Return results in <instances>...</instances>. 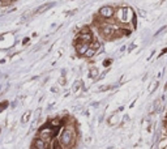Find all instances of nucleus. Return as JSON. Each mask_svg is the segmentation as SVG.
Listing matches in <instances>:
<instances>
[{"instance_id":"nucleus-9","label":"nucleus","mask_w":167,"mask_h":149,"mask_svg":"<svg viewBox=\"0 0 167 149\" xmlns=\"http://www.w3.org/2000/svg\"><path fill=\"white\" fill-rule=\"evenodd\" d=\"M50 126H51V127H60L61 126V120L59 119V118L52 119L51 122H50Z\"/></svg>"},{"instance_id":"nucleus-17","label":"nucleus","mask_w":167,"mask_h":149,"mask_svg":"<svg viewBox=\"0 0 167 149\" xmlns=\"http://www.w3.org/2000/svg\"><path fill=\"white\" fill-rule=\"evenodd\" d=\"M27 42H29V38H25V39H24V42H22V43H24V45H26V43H27Z\"/></svg>"},{"instance_id":"nucleus-4","label":"nucleus","mask_w":167,"mask_h":149,"mask_svg":"<svg viewBox=\"0 0 167 149\" xmlns=\"http://www.w3.org/2000/svg\"><path fill=\"white\" fill-rule=\"evenodd\" d=\"M90 47V43H86V42H74V49L78 55H85V52L89 50Z\"/></svg>"},{"instance_id":"nucleus-18","label":"nucleus","mask_w":167,"mask_h":149,"mask_svg":"<svg viewBox=\"0 0 167 149\" xmlns=\"http://www.w3.org/2000/svg\"><path fill=\"white\" fill-rule=\"evenodd\" d=\"M167 90V81H166V84H165V92Z\"/></svg>"},{"instance_id":"nucleus-12","label":"nucleus","mask_w":167,"mask_h":149,"mask_svg":"<svg viewBox=\"0 0 167 149\" xmlns=\"http://www.w3.org/2000/svg\"><path fill=\"white\" fill-rule=\"evenodd\" d=\"M8 107V102L7 101H3V102H0V111H3L4 109H7Z\"/></svg>"},{"instance_id":"nucleus-7","label":"nucleus","mask_w":167,"mask_h":149,"mask_svg":"<svg viewBox=\"0 0 167 149\" xmlns=\"http://www.w3.org/2000/svg\"><path fill=\"white\" fill-rule=\"evenodd\" d=\"M95 54H97V51H95V50H94V49H91V47H89V50H87V51L86 52H85V58H93V56L94 55H95Z\"/></svg>"},{"instance_id":"nucleus-3","label":"nucleus","mask_w":167,"mask_h":149,"mask_svg":"<svg viewBox=\"0 0 167 149\" xmlns=\"http://www.w3.org/2000/svg\"><path fill=\"white\" fill-rule=\"evenodd\" d=\"M114 15H115V9L111 5H106V7H102L99 9V16L103 18H111Z\"/></svg>"},{"instance_id":"nucleus-5","label":"nucleus","mask_w":167,"mask_h":149,"mask_svg":"<svg viewBox=\"0 0 167 149\" xmlns=\"http://www.w3.org/2000/svg\"><path fill=\"white\" fill-rule=\"evenodd\" d=\"M34 147L37 149H48V144H47L46 140H43L42 137H37L35 140H34Z\"/></svg>"},{"instance_id":"nucleus-19","label":"nucleus","mask_w":167,"mask_h":149,"mask_svg":"<svg viewBox=\"0 0 167 149\" xmlns=\"http://www.w3.org/2000/svg\"><path fill=\"white\" fill-rule=\"evenodd\" d=\"M163 149H167V144H166V145H165V148H163Z\"/></svg>"},{"instance_id":"nucleus-10","label":"nucleus","mask_w":167,"mask_h":149,"mask_svg":"<svg viewBox=\"0 0 167 149\" xmlns=\"http://www.w3.org/2000/svg\"><path fill=\"white\" fill-rule=\"evenodd\" d=\"M30 115H31V113L30 111H26L22 115V119H21V123H26V122H29V119H30Z\"/></svg>"},{"instance_id":"nucleus-13","label":"nucleus","mask_w":167,"mask_h":149,"mask_svg":"<svg viewBox=\"0 0 167 149\" xmlns=\"http://www.w3.org/2000/svg\"><path fill=\"white\" fill-rule=\"evenodd\" d=\"M110 64H111V59H107V60L103 62V65H105V67H108Z\"/></svg>"},{"instance_id":"nucleus-11","label":"nucleus","mask_w":167,"mask_h":149,"mask_svg":"<svg viewBox=\"0 0 167 149\" xmlns=\"http://www.w3.org/2000/svg\"><path fill=\"white\" fill-rule=\"evenodd\" d=\"M51 5H52V4H46V5H42L40 8L37 9V13H42V12H45L46 9H48L50 7H51Z\"/></svg>"},{"instance_id":"nucleus-2","label":"nucleus","mask_w":167,"mask_h":149,"mask_svg":"<svg viewBox=\"0 0 167 149\" xmlns=\"http://www.w3.org/2000/svg\"><path fill=\"white\" fill-rule=\"evenodd\" d=\"M91 41H93V33H91V30L87 26L82 28L81 31L78 33L77 38H76V42H86V43H90Z\"/></svg>"},{"instance_id":"nucleus-15","label":"nucleus","mask_w":167,"mask_h":149,"mask_svg":"<svg viewBox=\"0 0 167 149\" xmlns=\"http://www.w3.org/2000/svg\"><path fill=\"white\" fill-rule=\"evenodd\" d=\"M98 106H99V102H93L91 103V107H94V109H97Z\"/></svg>"},{"instance_id":"nucleus-1","label":"nucleus","mask_w":167,"mask_h":149,"mask_svg":"<svg viewBox=\"0 0 167 149\" xmlns=\"http://www.w3.org/2000/svg\"><path fill=\"white\" fill-rule=\"evenodd\" d=\"M59 141H60V144L63 145V148L71 147V145L73 144V141H74V131H73V128H71V127H65V128L61 131L60 137H59Z\"/></svg>"},{"instance_id":"nucleus-20","label":"nucleus","mask_w":167,"mask_h":149,"mask_svg":"<svg viewBox=\"0 0 167 149\" xmlns=\"http://www.w3.org/2000/svg\"><path fill=\"white\" fill-rule=\"evenodd\" d=\"M0 131H1V129H0Z\"/></svg>"},{"instance_id":"nucleus-16","label":"nucleus","mask_w":167,"mask_h":149,"mask_svg":"<svg viewBox=\"0 0 167 149\" xmlns=\"http://www.w3.org/2000/svg\"><path fill=\"white\" fill-rule=\"evenodd\" d=\"M60 84H63V85L65 84V78H64V77H61V78H60Z\"/></svg>"},{"instance_id":"nucleus-14","label":"nucleus","mask_w":167,"mask_h":149,"mask_svg":"<svg viewBox=\"0 0 167 149\" xmlns=\"http://www.w3.org/2000/svg\"><path fill=\"white\" fill-rule=\"evenodd\" d=\"M5 4H8L7 0H0V7H4Z\"/></svg>"},{"instance_id":"nucleus-8","label":"nucleus","mask_w":167,"mask_h":149,"mask_svg":"<svg viewBox=\"0 0 167 149\" xmlns=\"http://www.w3.org/2000/svg\"><path fill=\"white\" fill-rule=\"evenodd\" d=\"M90 47H91V49H94V50H95V51H98V50L100 49V43L98 42V41H91V42H90Z\"/></svg>"},{"instance_id":"nucleus-6","label":"nucleus","mask_w":167,"mask_h":149,"mask_svg":"<svg viewBox=\"0 0 167 149\" xmlns=\"http://www.w3.org/2000/svg\"><path fill=\"white\" fill-rule=\"evenodd\" d=\"M98 76H99L98 69H97V68H90V71H89V77H90V78H93V80H97V78H98Z\"/></svg>"}]
</instances>
